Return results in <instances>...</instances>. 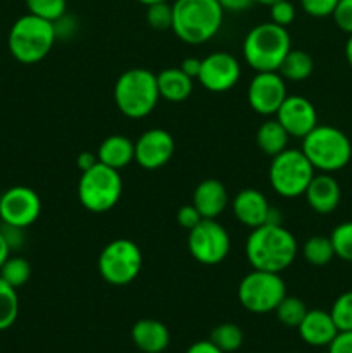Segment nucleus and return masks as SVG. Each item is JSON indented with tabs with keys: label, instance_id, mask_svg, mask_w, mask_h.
Masks as SVG:
<instances>
[{
	"label": "nucleus",
	"instance_id": "obj_38",
	"mask_svg": "<svg viewBox=\"0 0 352 353\" xmlns=\"http://www.w3.org/2000/svg\"><path fill=\"white\" fill-rule=\"evenodd\" d=\"M202 219L204 217L200 216V212L195 209L193 203H185V205L179 207L178 212H176V221H178L179 226L186 231L193 230Z\"/></svg>",
	"mask_w": 352,
	"mask_h": 353
},
{
	"label": "nucleus",
	"instance_id": "obj_10",
	"mask_svg": "<svg viewBox=\"0 0 352 353\" xmlns=\"http://www.w3.org/2000/svg\"><path fill=\"white\" fill-rule=\"evenodd\" d=\"M285 295L286 285L282 274L257 269H252V272L245 274L237 290L240 305L252 314L275 312Z\"/></svg>",
	"mask_w": 352,
	"mask_h": 353
},
{
	"label": "nucleus",
	"instance_id": "obj_13",
	"mask_svg": "<svg viewBox=\"0 0 352 353\" xmlns=\"http://www.w3.org/2000/svg\"><path fill=\"white\" fill-rule=\"evenodd\" d=\"M286 95V81L278 71L255 72L248 83V105L261 116H275Z\"/></svg>",
	"mask_w": 352,
	"mask_h": 353
},
{
	"label": "nucleus",
	"instance_id": "obj_43",
	"mask_svg": "<svg viewBox=\"0 0 352 353\" xmlns=\"http://www.w3.org/2000/svg\"><path fill=\"white\" fill-rule=\"evenodd\" d=\"M200 62H202V59H197V57H186L185 61L182 62V65H179V69H182L185 74H188L190 78L195 81L197 76H199L200 72Z\"/></svg>",
	"mask_w": 352,
	"mask_h": 353
},
{
	"label": "nucleus",
	"instance_id": "obj_26",
	"mask_svg": "<svg viewBox=\"0 0 352 353\" xmlns=\"http://www.w3.org/2000/svg\"><path fill=\"white\" fill-rule=\"evenodd\" d=\"M302 257L307 264L314 265V268H323V265L330 264L335 259L330 236L314 234V236L307 238L302 245Z\"/></svg>",
	"mask_w": 352,
	"mask_h": 353
},
{
	"label": "nucleus",
	"instance_id": "obj_24",
	"mask_svg": "<svg viewBox=\"0 0 352 353\" xmlns=\"http://www.w3.org/2000/svg\"><path fill=\"white\" fill-rule=\"evenodd\" d=\"M289 138L290 134L275 117V119L264 121L259 126L257 133H255V143L266 155L275 157V155L282 154L285 148H289Z\"/></svg>",
	"mask_w": 352,
	"mask_h": 353
},
{
	"label": "nucleus",
	"instance_id": "obj_1",
	"mask_svg": "<svg viewBox=\"0 0 352 353\" xmlns=\"http://www.w3.org/2000/svg\"><path fill=\"white\" fill-rule=\"evenodd\" d=\"M299 243L292 231L282 224H262L254 228L245 241V257L252 269L282 274L293 264Z\"/></svg>",
	"mask_w": 352,
	"mask_h": 353
},
{
	"label": "nucleus",
	"instance_id": "obj_2",
	"mask_svg": "<svg viewBox=\"0 0 352 353\" xmlns=\"http://www.w3.org/2000/svg\"><path fill=\"white\" fill-rule=\"evenodd\" d=\"M224 10L217 0H176L173 3V33L188 45H202L216 37Z\"/></svg>",
	"mask_w": 352,
	"mask_h": 353
},
{
	"label": "nucleus",
	"instance_id": "obj_45",
	"mask_svg": "<svg viewBox=\"0 0 352 353\" xmlns=\"http://www.w3.org/2000/svg\"><path fill=\"white\" fill-rule=\"evenodd\" d=\"M185 353H223L216 345L213 343L211 340H202V341H195L193 345H190L188 350Z\"/></svg>",
	"mask_w": 352,
	"mask_h": 353
},
{
	"label": "nucleus",
	"instance_id": "obj_42",
	"mask_svg": "<svg viewBox=\"0 0 352 353\" xmlns=\"http://www.w3.org/2000/svg\"><path fill=\"white\" fill-rule=\"evenodd\" d=\"M97 162H99V159H97V154H93V152H90V150L79 152V155L76 157V165H78V169L81 172L92 169L93 165L97 164Z\"/></svg>",
	"mask_w": 352,
	"mask_h": 353
},
{
	"label": "nucleus",
	"instance_id": "obj_14",
	"mask_svg": "<svg viewBox=\"0 0 352 353\" xmlns=\"http://www.w3.org/2000/svg\"><path fill=\"white\" fill-rule=\"evenodd\" d=\"M242 74L240 64L228 52H214L200 62L197 81L213 93H224L233 88Z\"/></svg>",
	"mask_w": 352,
	"mask_h": 353
},
{
	"label": "nucleus",
	"instance_id": "obj_5",
	"mask_svg": "<svg viewBox=\"0 0 352 353\" xmlns=\"http://www.w3.org/2000/svg\"><path fill=\"white\" fill-rule=\"evenodd\" d=\"M57 41L54 23L33 14H24L12 24L7 38L9 52L23 64H37L50 54Z\"/></svg>",
	"mask_w": 352,
	"mask_h": 353
},
{
	"label": "nucleus",
	"instance_id": "obj_12",
	"mask_svg": "<svg viewBox=\"0 0 352 353\" xmlns=\"http://www.w3.org/2000/svg\"><path fill=\"white\" fill-rule=\"evenodd\" d=\"M41 200L30 186H12L0 196V219L3 224L26 230L40 217Z\"/></svg>",
	"mask_w": 352,
	"mask_h": 353
},
{
	"label": "nucleus",
	"instance_id": "obj_35",
	"mask_svg": "<svg viewBox=\"0 0 352 353\" xmlns=\"http://www.w3.org/2000/svg\"><path fill=\"white\" fill-rule=\"evenodd\" d=\"M295 6L290 0H280V2L269 6V16L271 21L278 26L286 28L295 21Z\"/></svg>",
	"mask_w": 352,
	"mask_h": 353
},
{
	"label": "nucleus",
	"instance_id": "obj_25",
	"mask_svg": "<svg viewBox=\"0 0 352 353\" xmlns=\"http://www.w3.org/2000/svg\"><path fill=\"white\" fill-rule=\"evenodd\" d=\"M314 71V61L306 50H299V48H292L283 59L280 64L278 72L285 81L299 83L306 81Z\"/></svg>",
	"mask_w": 352,
	"mask_h": 353
},
{
	"label": "nucleus",
	"instance_id": "obj_4",
	"mask_svg": "<svg viewBox=\"0 0 352 353\" xmlns=\"http://www.w3.org/2000/svg\"><path fill=\"white\" fill-rule=\"evenodd\" d=\"M242 50L245 62L255 72L278 71L283 59L292 50V40L286 28L268 21L248 31Z\"/></svg>",
	"mask_w": 352,
	"mask_h": 353
},
{
	"label": "nucleus",
	"instance_id": "obj_50",
	"mask_svg": "<svg viewBox=\"0 0 352 353\" xmlns=\"http://www.w3.org/2000/svg\"><path fill=\"white\" fill-rule=\"evenodd\" d=\"M326 353H328V352H326Z\"/></svg>",
	"mask_w": 352,
	"mask_h": 353
},
{
	"label": "nucleus",
	"instance_id": "obj_18",
	"mask_svg": "<svg viewBox=\"0 0 352 353\" xmlns=\"http://www.w3.org/2000/svg\"><path fill=\"white\" fill-rule=\"evenodd\" d=\"M304 196H306L307 205L314 212L326 216V214L335 212L337 207L340 205L342 190L333 176L328 172H320V174L313 176Z\"/></svg>",
	"mask_w": 352,
	"mask_h": 353
},
{
	"label": "nucleus",
	"instance_id": "obj_36",
	"mask_svg": "<svg viewBox=\"0 0 352 353\" xmlns=\"http://www.w3.org/2000/svg\"><path fill=\"white\" fill-rule=\"evenodd\" d=\"M338 0H300V7L311 17H328L333 14Z\"/></svg>",
	"mask_w": 352,
	"mask_h": 353
},
{
	"label": "nucleus",
	"instance_id": "obj_16",
	"mask_svg": "<svg viewBox=\"0 0 352 353\" xmlns=\"http://www.w3.org/2000/svg\"><path fill=\"white\" fill-rule=\"evenodd\" d=\"M275 116L290 137L300 140L317 126L316 107L311 100L300 95H286Z\"/></svg>",
	"mask_w": 352,
	"mask_h": 353
},
{
	"label": "nucleus",
	"instance_id": "obj_15",
	"mask_svg": "<svg viewBox=\"0 0 352 353\" xmlns=\"http://www.w3.org/2000/svg\"><path fill=\"white\" fill-rule=\"evenodd\" d=\"M176 150L175 138L162 128L144 131L135 141V162L141 169L155 171L168 164Z\"/></svg>",
	"mask_w": 352,
	"mask_h": 353
},
{
	"label": "nucleus",
	"instance_id": "obj_20",
	"mask_svg": "<svg viewBox=\"0 0 352 353\" xmlns=\"http://www.w3.org/2000/svg\"><path fill=\"white\" fill-rule=\"evenodd\" d=\"M297 331L304 343L311 345V347H328L338 334L331 314L321 309L307 310L306 317L299 324Z\"/></svg>",
	"mask_w": 352,
	"mask_h": 353
},
{
	"label": "nucleus",
	"instance_id": "obj_48",
	"mask_svg": "<svg viewBox=\"0 0 352 353\" xmlns=\"http://www.w3.org/2000/svg\"><path fill=\"white\" fill-rule=\"evenodd\" d=\"M138 3H141V6H152V3H159V2H168V0H137Z\"/></svg>",
	"mask_w": 352,
	"mask_h": 353
},
{
	"label": "nucleus",
	"instance_id": "obj_47",
	"mask_svg": "<svg viewBox=\"0 0 352 353\" xmlns=\"http://www.w3.org/2000/svg\"><path fill=\"white\" fill-rule=\"evenodd\" d=\"M345 59H347L349 65L352 68V34H349V40L345 43Z\"/></svg>",
	"mask_w": 352,
	"mask_h": 353
},
{
	"label": "nucleus",
	"instance_id": "obj_9",
	"mask_svg": "<svg viewBox=\"0 0 352 353\" xmlns=\"http://www.w3.org/2000/svg\"><path fill=\"white\" fill-rule=\"evenodd\" d=\"M141 250L135 241L117 238L102 248L97 261L99 274L113 286H126L138 278L141 271Z\"/></svg>",
	"mask_w": 352,
	"mask_h": 353
},
{
	"label": "nucleus",
	"instance_id": "obj_37",
	"mask_svg": "<svg viewBox=\"0 0 352 353\" xmlns=\"http://www.w3.org/2000/svg\"><path fill=\"white\" fill-rule=\"evenodd\" d=\"M331 17H333L338 30L352 34V0H338Z\"/></svg>",
	"mask_w": 352,
	"mask_h": 353
},
{
	"label": "nucleus",
	"instance_id": "obj_30",
	"mask_svg": "<svg viewBox=\"0 0 352 353\" xmlns=\"http://www.w3.org/2000/svg\"><path fill=\"white\" fill-rule=\"evenodd\" d=\"M307 307L299 296L293 295H285V299L278 303V307L275 309L276 317H278L280 323L286 327H299V324L302 323V319L307 314Z\"/></svg>",
	"mask_w": 352,
	"mask_h": 353
},
{
	"label": "nucleus",
	"instance_id": "obj_44",
	"mask_svg": "<svg viewBox=\"0 0 352 353\" xmlns=\"http://www.w3.org/2000/svg\"><path fill=\"white\" fill-rule=\"evenodd\" d=\"M223 10H230V12H242V10L248 9L254 3V0H217Z\"/></svg>",
	"mask_w": 352,
	"mask_h": 353
},
{
	"label": "nucleus",
	"instance_id": "obj_7",
	"mask_svg": "<svg viewBox=\"0 0 352 353\" xmlns=\"http://www.w3.org/2000/svg\"><path fill=\"white\" fill-rule=\"evenodd\" d=\"M123 195V179L119 171L97 162L92 169L81 172L78 181L79 203L93 214L114 209Z\"/></svg>",
	"mask_w": 352,
	"mask_h": 353
},
{
	"label": "nucleus",
	"instance_id": "obj_39",
	"mask_svg": "<svg viewBox=\"0 0 352 353\" xmlns=\"http://www.w3.org/2000/svg\"><path fill=\"white\" fill-rule=\"evenodd\" d=\"M54 30L57 40H66V38H72L78 31V21L75 16H69L68 12L64 16L59 17L57 21H54Z\"/></svg>",
	"mask_w": 352,
	"mask_h": 353
},
{
	"label": "nucleus",
	"instance_id": "obj_11",
	"mask_svg": "<svg viewBox=\"0 0 352 353\" xmlns=\"http://www.w3.org/2000/svg\"><path fill=\"white\" fill-rule=\"evenodd\" d=\"M188 252L199 264L217 265L228 257L231 238L217 219H202L188 231Z\"/></svg>",
	"mask_w": 352,
	"mask_h": 353
},
{
	"label": "nucleus",
	"instance_id": "obj_8",
	"mask_svg": "<svg viewBox=\"0 0 352 353\" xmlns=\"http://www.w3.org/2000/svg\"><path fill=\"white\" fill-rule=\"evenodd\" d=\"M314 174V168L300 148H285L273 157L268 176L273 190L280 196L297 199L306 193Z\"/></svg>",
	"mask_w": 352,
	"mask_h": 353
},
{
	"label": "nucleus",
	"instance_id": "obj_17",
	"mask_svg": "<svg viewBox=\"0 0 352 353\" xmlns=\"http://www.w3.org/2000/svg\"><path fill=\"white\" fill-rule=\"evenodd\" d=\"M231 209L238 223L251 230L268 223L269 212H271V205L264 193L255 188L240 190L231 202Z\"/></svg>",
	"mask_w": 352,
	"mask_h": 353
},
{
	"label": "nucleus",
	"instance_id": "obj_27",
	"mask_svg": "<svg viewBox=\"0 0 352 353\" xmlns=\"http://www.w3.org/2000/svg\"><path fill=\"white\" fill-rule=\"evenodd\" d=\"M209 340L223 353H233L244 345V331L237 324L223 323L211 331Z\"/></svg>",
	"mask_w": 352,
	"mask_h": 353
},
{
	"label": "nucleus",
	"instance_id": "obj_21",
	"mask_svg": "<svg viewBox=\"0 0 352 353\" xmlns=\"http://www.w3.org/2000/svg\"><path fill=\"white\" fill-rule=\"evenodd\" d=\"M131 341L144 353H162L169 347L171 334L157 319H140L131 327Z\"/></svg>",
	"mask_w": 352,
	"mask_h": 353
},
{
	"label": "nucleus",
	"instance_id": "obj_19",
	"mask_svg": "<svg viewBox=\"0 0 352 353\" xmlns=\"http://www.w3.org/2000/svg\"><path fill=\"white\" fill-rule=\"evenodd\" d=\"M192 203L204 219H217V216H221L230 203V195L223 183L207 178L193 190Z\"/></svg>",
	"mask_w": 352,
	"mask_h": 353
},
{
	"label": "nucleus",
	"instance_id": "obj_40",
	"mask_svg": "<svg viewBox=\"0 0 352 353\" xmlns=\"http://www.w3.org/2000/svg\"><path fill=\"white\" fill-rule=\"evenodd\" d=\"M328 353H352V331H340L328 345Z\"/></svg>",
	"mask_w": 352,
	"mask_h": 353
},
{
	"label": "nucleus",
	"instance_id": "obj_32",
	"mask_svg": "<svg viewBox=\"0 0 352 353\" xmlns=\"http://www.w3.org/2000/svg\"><path fill=\"white\" fill-rule=\"evenodd\" d=\"M26 7L33 16L54 23L68 12V0H26Z\"/></svg>",
	"mask_w": 352,
	"mask_h": 353
},
{
	"label": "nucleus",
	"instance_id": "obj_34",
	"mask_svg": "<svg viewBox=\"0 0 352 353\" xmlns=\"http://www.w3.org/2000/svg\"><path fill=\"white\" fill-rule=\"evenodd\" d=\"M147 24L152 30L166 31L171 30L173 26V6L168 2H159L147 6V14H145Z\"/></svg>",
	"mask_w": 352,
	"mask_h": 353
},
{
	"label": "nucleus",
	"instance_id": "obj_23",
	"mask_svg": "<svg viewBox=\"0 0 352 353\" xmlns=\"http://www.w3.org/2000/svg\"><path fill=\"white\" fill-rule=\"evenodd\" d=\"M157 76V86L161 99L168 102H183L193 92V79L179 68H166Z\"/></svg>",
	"mask_w": 352,
	"mask_h": 353
},
{
	"label": "nucleus",
	"instance_id": "obj_22",
	"mask_svg": "<svg viewBox=\"0 0 352 353\" xmlns=\"http://www.w3.org/2000/svg\"><path fill=\"white\" fill-rule=\"evenodd\" d=\"M97 159L100 164L116 171L128 168L131 162H135V141L124 134H110L100 143Z\"/></svg>",
	"mask_w": 352,
	"mask_h": 353
},
{
	"label": "nucleus",
	"instance_id": "obj_3",
	"mask_svg": "<svg viewBox=\"0 0 352 353\" xmlns=\"http://www.w3.org/2000/svg\"><path fill=\"white\" fill-rule=\"evenodd\" d=\"M157 76L145 68H131L124 71L114 85V103L123 116L141 119L152 114L157 105Z\"/></svg>",
	"mask_w": 352,
	"mask_h": 353
},
{
	"label": "nucleus",
	"instance_id": "obj_6",
	"mask_svg": "<svg viewBox=\"0 0 352 353\" xmlns=\"http://www.w3.org/2000/svg\"><path fill=\"white\" fill-rule=\"evenodd\" d=\"M304 155L314 171L337 172L344 169L352 159V143L347 134L335 126H320L302 138Z\"/></svg>",
	"mask_w": 352,
	"mask_h": 353
},
{
	"label": "nucleus",
	"instance_id": "obj_31",
	"mask_svg": "<svg viewBox=\"0 0 352 353\" xmlns=\"http://www.w3.org/2000/svg\"><path fill=\"white\" fill-rule=\"evenodd\" d=\"M331 245H333L335 257L352 264V221H345L333 228L330 233Z\"/></svg>",
	"mask_w": 352,
	"mask_h": 353
},
{
	"label": "nucleus",
	"instance_id": "obj_49",
	"mask_svg": "<svg viewBox=\"0 0 352 353\" xmlns=\"http://www.w3.org/2000/svg\"><path fill=\"white\" fill-rule=\"evenodd\" d=\"M254 2H257V3H262V6H273V3H276V2H280V0H254Z\"/></svg>",
	"mask_w": 352,
	"mask_h": 353
},
{
	"label": "nucleus",
	"instance_id": "obj_41",
	"mask_svg": "<svg viewBox=\"0 0 352 353\" xmlns=\"http://www.w3.org/2000/svg\"><path fill=\"white\" fill-rule=\"evenodd\" d=\"M0 231H2L3 238L6 241L9 243L10 250L14 248H19L24 241V230L23 228H17V226H10V224H3L0 226Z\"/></svg>",
	"mask_w": 352,
	"mask_h": 353
},
{
	"label": "nucleus",
	"instance_id": "obj_46",
	"mask_svg": "<svg viewBox=\"0 0 352 353\" xmlns=\"http://www.w3.org/2000/svg\"><path fill=\"white\" fill-rule=\"evenodd\" d=\"M9 255H10V247L6 241V238H3L2 231H0V268H2L3 262L9 259Z\"/></svg>",
	"mask_w": 352,
	"mask_h": 353
},
{
	"label": "nucleus",
	"instance_id": "obj_33",
	"mask_svg": "<svg viewBox=\"0 0 352 353\" xmlns=\"http://www.w3.org/2000/svg\"><path fill=\"white\" fill-rule=\"evenodd\" d=\"M331 319L340 331H352V290L337 296L330 309Z\"/></svg>",
	"mask_w": 352,
	"mask_h": 353
},
{
	"label": "nucleus",
	"instance_id": "obj_29",
	"mask_svg": "<svg viewBox=\"0 0 352 353\" xmlns=\"http://www.w3.org/2000/svg\"><path fill=\"white\" fill-rule=\"evenodd\" d=\"M0 278L12 288H21L31 278V265L24 257H10L0 268Z\"/></svg>",
	"mask_w": 352,
	"mask_h": 353
},
{
	"label": "nucleus",
	"instance_id": "obj_28",
	"mask_svg": "<svg viewBox=\"0 0 352 353\" xmlns=\"http://www.w3.org/2000/svg\"><path fill=\"white\" fill-rule=\"evenodd\" d=\"M19 314L17 290L0 278V331H6L16 323Z\"/></svg>",
	"mask_w": 352,
	"mask_h": 353
}]
</instances>
